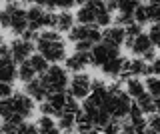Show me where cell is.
I'll return each mask as SVG.
<instances>
[{"label": "cell", "instance_id": "6da1fadb", "mask_svg": "<svg viewBox=\"0 0 160 134\" xmlns=\"http://www.w3.org/2000/svg\"><path fill=\"white\" fill-rule=\"evenodd\" d=\"M40 56L44 58L48 64H58L66 58V40L62 38V34L56 32L54 28H46L36 36V44Z\"/></svg>", "mask_w": 160, "mask_h": 134}, {"label": "cell", "instance_id": "7a4b0ae2", "mask_svg": "<svg viewBox=\"0 0 160 134\" xmlns=\"http://www.w3.org/2000/svg\"><path fill=\"white\" fill-rule=\"evenodd\" d=\"M130 104L132 102H130L128 94L124 92L118 84H114L112 88H108V94H106V98H104L102 108L108 112V116L112 118V120H122V118L128 116Z\"/></svg>", "mask_w": 160, "mask_h": 134}, {"label": "cell", "instance_id": "3957f363", "mask_svg": "<svg viewBox=\"0 0 160 134\" xmlns=\"http://www.w3.org/2000/svg\"><path fill=\"white\" fill-rule=\"evenodd\" d=\"M0 28H6L14 36H22L28 30L26 10L18 4H8L4 10H0Z\"/></svg>", "mask_w": 160, "mask_h": 134}, {"label": "cell", "instance_id": "277c9868", "mask_svg": "<svg viewBox=\"0 0 160 134\" xmlns=\"http://www.w3.org/2000/svg\"><path fill=\"white\" fill-rule=\"evenodd\" d=\"M42 82V86L46 88L48 94L52 92H64L68 88V70H64L62 66L54 64V66H48V70L38 78Z\"/></svg>", "mask_w": 160, "mask_h": 134}, {"label": "cell", "instance_id": "5b68a950", "mask_svg": "<svg viewBox=\"0 0 160 134\" xmlns=\"http://www.w3.org/2000/svg\"><path fill=\"white\" fill-rule=\"evenodd\" d=\"M92 92V78L86 72H78L68 80V96L74 100H86Z\"/></svg>", "mask_w": 160, "mask_h": 134}, {"label": "cell", "instance_id": "8992f818", "mask_svg": "<svg viewBox=\"0 0 160 134\" xmlns=\"http://www.w3.org/2000/svg\"><path fill=\"white\" fill-rule=\"evenodd\" d=\"M100 38H102V32H100L98 26H94V24H76V26H72V30L68 32V40L72 44L76 42H90V44H98Z\"/></svg>", "mask_w": 160, "mask_h": 134}, {"label": "cell", "instance_id": "52a82bcc", "mask_svg": "<svg viewBox=\"0 0 160 134\" xmlns=\"http://www.w3.org/2000/svg\"><path fill=\"white\" fill-rule=\"evenodd\" d=\"M126 46H128V50L132 54H136V58L152 60V58L156 56L152 42H150V38L144 32H140L138 36H134V38H126Z\"/></svg>", "mask_w": 160, "mask_h": 134}, {"label": "cell", "instance_id": "ba28073f", "mask_svg": "<svg viewBox=\"0 0 160 134\" xmlns=\"http://www.w3.org/2000/svg\"><path fill=\"white\" fill-rule=\"evenodd\" d=\"M26 20H28V28L32 32L38 30H46V28H52V20H54V14L46 12L44 8L38 6H30L26 10Z\"/></svg>", "mask_w": 160, "mask_h": 134}, {"label": "cell", "instance_id": "9c48e42d", "mask_svg": "<svg viewBox=\"0 0 160 134\" xmlns=\"http://www.w3.org/2000/svg\"><path fill=\"white\" fill-rule=\"evenodd\" d=\"M34 42L32 40H26V38L22 36H16L12 42L8 44V52H10V58H12L16 64L20 62H26L30 56L34 54Z\"/></svg>", "mask_w": 160, "mask_h": 134}, {"label": "cell", "instance_id": "30bf717a", "mask_svg": "<svg viewBox=\"0 0 160 134\" xmlns=\"http://www.w3.org/2000/svg\"><path fill=\"white\" fill-rule=\"evenodd\" d=\"M68 96L64 92H52L46 96V100H42L40 104V112L42 116H58V114L64 112V106H66Z\"/></svg>", "mask_w": 160, "mask_h": 134}, {"label": "cell", "instance_id": "8fae6325", "mask_svg": "<svg viewBox=\"0 0 160 134\" xmlns=\"http://www.w3.org/2000/svg\"><path fill=\"white\" fill-rule=\"evenodd\" d=\"M10 102H12V108H14V114L20 118V120H26L34 114V100L28 96L26 92H16L10 96Z\"/></svg>", "mask_w": 160, "mask_h": 134}, {"label": "cell", "instance_id": "7c38bea8", "mask_svg": "<svg viewBox=\"0 0 160 134\" xmlns=\"http://www.w3.org/2000/svg\"><path fill=\"white\" fill-rule=\"evenodd\" d=\"M118 50L112 46H108V44L100 42V44H94L92 50H90V62H92V66H102L104 62H108L110 58L118 56Z\"/></svg>", "mask_w": 160, "mask_h": 134}, {"label": "cell", "instance_id": "4fadbf2b", "mask_svg": "<svg viewBox=\"0 0 160 134\" xmlns=\"http://www.w3.org/2000/svg\"><path fill=\"white\" fill-rule=\"evenodd\" d=\"M100 40L104 44H108V46L120 50V48L126 44V32H124L122 26H108L106 30L102 32V38H100Z\"/></svg>", "mask_w": 160, "mask_h": 134}, {"label": "cell", "instance_id": "5bb4252c", "mask_svg": "<svg viewBox=\"0 0 160 134\" xmlns=\"http://www.w3.org/2000/svg\"><path fill=\"white\" fill-rule=\"evenodd\" d=\"M88 66H92V62H90V52H74L66 56V70L68 72H84Z\"/></svg>", "mask_w": 160, "mask_h": 134}, {"label": "cell", "instance_id": "9a60e30c", "mask_svg": "<svg viewBox=\"0 0 160 134\" xmlns=\"http://www.w3.org/2000/svg\"><path fill=\"white\" fill-rule=\"evenodd\" d=\"M148 74V64L144 58H126L124 60V70H122V76L126 78H140Z\"/></svg>", "mask_w": 160, "mask_h": 134}, {"label": "cell", "instance_id": "2e32d148", "mask_svg": "<svg viewBox=\"0 0 160 134\" xmlns=\"http://www.w3.org/2000/svg\"><path fill=\"white\" fill-rule=\"evenodd\" d=\"M18 78V66L10 56H0V82L12 84Z\"/></svg>", "mask_w": 160, "mask_h": 134}, {"label": "cell", "instance_id": "e0dca14e", "mask_svg": "<svg viewBox=\"0 0 160 134\" xmlns=\"http://www.w3.org/2000/svg\"><path fill=\"white\" fill-rule=\"evenodd\" d=\"M74 20H78V24H86V26H90V24L96 26V10H94V6H92L90 0H86L84 4H80Z\"/></svg>", "mask_w": 160, "mask_h": 134}, {"label": "cell", "instance_id": "ac0fdd59", "mask_svg": "<svg viewBox=\"0 0 160 134\" xmlns=\"http://www.w3.org/2000/svg\"><path fill=\"white\" fill-rule=\"evenodd\" d=\"M72 26H74V16L68 10H62V12L54 14L52 28L56 32H60V34H62V32H70V30H72Z\"/></svg>", "mask_w": 160, "mask_h": 134}, {"label": "cell", "instance_id": "d6986e66", "mask_svg": "<svg viewBox=\"0 0 160 134\" xmlns=\"http://www.w3.org/2000/svg\"><path fill=\"white\" fill-rule=\"evenodd\" d=\"M124 60L126 58H122L118 54V56H114V58H110L108 62H104L102 66V72L106 74V76H110V78H118V76H122V70H124Z\"/></svg>", "mask_w": 160, "mask_h": 134}, {"label": "cell", "instance_id": "ffe728a7", "mask_svg": "<svg viewBox=\"0 0 160 134\" xmlns=\"http://www.w3.org/2000/svg\"><path fill=\"white\" fill-rule=\"evenodd\" d=\"M24 92L28 94L32 100H36V102H42V100H46V96H48V92H46V88L42 86V82L40 80H30L26 82V86H24Z\"/></svg>", "mask_w": 160, "mask_h": 134}, {"label": "cell", "instance_id": "44dd1931", "mask_svg": "<svg viewBox=\"0 0 160 134\" xmlns=\"http://www.w3.org/2000/svg\"><path fill=\"white\" fill-rule=\"evenodd\" d=\"M124 92L128 94V98H134V100H138L142 94H146V88H144V82L140 80V78H126V82H124Z\"/></svg>", "mask_w": 160, "mask_h": 134}, {"label": "cell", "instance_id": "7402d4cb", "mask_svg": "<svg viewBox=\"0 0 160 134\" xmlns=\"http://www.w3.org/2000/svg\"><path fill=\"white\" fill-rule=\"evenodd\" d=\"M74 124H76V114H70V112L58 114L56 128H58L60 132H70V130H74Z\"/></svg>", "mask_w": 160, "mask_h": 134}, {"label": "cell", "instance_id": "603a6c76", "mask_svg": "<svg viewBox=\"0 0 160 134\" xmlns=\"http://www.w3.org/2000/svg\"><path fill=\"white\" fill-rule=\"evenodd\" d=\"M18 78H20V80H22L24 84L36 78V72L32 70V66H30V62H28V60L18 64Z\"/></svg>", "mask_w": 160, "mask_h": 134}, {"label": "cell", "instance_id": "cb8c5ba5", "mask_svg": "<svg viewBox=\"0 0 160 134\" xmlns=\"http://www.w3.org/2000/svg\"><path fill=\"white\" fill-rule=\"evenodd\" d=\"M144 88H146V94H150L152 98H160V78L158 76H148L144 80Z\"/></svg>", "mask_w": 160, "mask_h": 134}, {"label": "cell", "instance_id": "d4e9b609", "mask_svg": "<svg viewBox=\"0 0 160 134\" xmlns=\"http://www.w3.org/2000/svg\"><path fill=\"white\" fill-rule=\"evenodd\" d=\"M134 104L142 110V114H154V98L150 94H142Z\"/></svg>", "mask_w": 160, "mask_h": 134}, {"label": "cell", "instance_id": "484cf974", "mask_svg": "<svg viewBox=\"0 0 160 134\" xmlns=\"http://www.w3.org/2000/svg\"><path fill=\"white\" fill-rule=\"evenodd\" d=\"M28 62H30V66H32V70L36 72V74H40V76L48 70V62L44 60L40 54H32V56L28 58Z\"/></svg>", "mask_w": 160, "mask_h": 134}, {"label": "cell", "instance_id": "4316f807", "mask_svg": "<svg viewBox=\"0 0 160 134\" xmlns=\"http://www.w3.org/2000/svg\"><path fill=\"white\" fill-rule=\"evenodd\" d=\"M132 18H134V22L140 24V26H144V24H148V16H146V4H138L136 6V10H134L132 14Z\"/></svg>", "mask_w": 160, "mask_h": 134}, {"label": "cell", "instance_id": "83f0119b", "mask_svg": "<svg viewBox=\"0 0 160 134\" xmlns=\"http://www.w3.org/2000/svg\"><path fill=\"white\" fill-rule=\"evenodd\" d=\"M146 36L150 38V42H152L154 48H160V22H156V24L150 26V30L146 32Z\"/></svg>", "mask_w": 160, "mask_h": 134}, {"label": "cell", "instance_id": "f1b7e54d", "mask_svg": "<svg viewBox=\"0 0 160 134\" xmlns=\"http://www.w3.org/2000/svg\"><path fill=\"white\" fill-rule=\"evenodd\" d=\"M146 16H148V22H160V4H146Z\"/></svg>", "mask_w": 160, "mask_h": 134}, {"label": "cell", "instance_id": "f546056e", "mask_svg": "<svg viewBox=\"0 0 160 134\" xmlns=\"http://www.w3.org/2000/svg\"><path fill=\"white\" fill-rule=\"evenodd\" d=\"M76 4V0H48L46 6L48 8H58V10H68Z\"/></svg>", "mask_w": 160, "mask_h": 134}, {"label": "cell", "instance_id": "4dcf8cb0", "mask_svg": "<svg viewBox=\"0 0 160 134\" xmlns=\"http://www.w3.org/2000/svg\"><path fill=\"white\" fill-rule=\"evenodd\" d=\"M16 134H38V126L28 120H22L16 128Z\"/></svg>", "mask_w": 160, "mask_h": 134}, {"label": "cell", "instance_id": "1f68e13d", "mask_svg": "<svg viewBox=\"0 0 160 134\" xmlns=\"http://www.w3.org/2000/svg\"><path fill=\"white\" fill-rule=\"evenodd\" d=\"M36 126H38V132L40 130H50V128H56V120H54L52 116H40Z\"/></svg>", "mask_w": 160, "mask_h": 134}, {"label": "cell", "instance_id": "d6a6232c", "mask_svg": "<svg viewBox=\"0 0 160 134\" xmlns=\"http://www.w3.org/2000/svg\"><path fill=\"white\" fill-rule=\"evenodd\" d=\"M146 128L148 130H152V132H158L160 134V114H150L148 116V120H146Z\"/></svg>", "mask_w": 160, "mask_h": 134}, {"label": "cell", "instance_id": "836d02e7", "mask_svg": "<svg viewBox=\"0 0 160 134\" xmlns=\"http://www.w3.org/2000/svg\"><path fill=\"white\" fill-rule=\"evenodd\" d=\"M148 74L150 76H158L160 78V56H154L148 64Z\"/></svg>", "mask_w": 160, "mask_h": 134}, {"label": "cell", "instance_id": "e575fe53", "mask_svg": "<svg viewBox=\"0 0 160 134\" xmlns=\"http://www.w3.org/2000/svg\"><path fill=\"white\" fill-rule=\"evenodd\" d=\"M100 130H102V134H118L120 132V122L118 120H110L106 126H102Z\"/></svg>", "mask_w": 160, "mask_h": 134}, {"label": "cell", "instance_id": "d590c367", "mask_svg": "<svg viewBox=\"0 0 160 134\" xmlns=\"http://www.w3.org/2000/svg\"><path fill=\"white\" fill-rule=\"evenodd\" d=\"M16 128H18V124L0 122V134H16Z\"/></svg>", "mask_w": 160, "mask_h": 134}, {"label": "cell", "instance_id": "8d00e7d4", "mask_svg": "<svg viewBox=\"0 0 160 134\" xmlns=\"http://www.w3.org/2000/svg\"><path fill=\"white\" fill-rule=\"evenodd\" d=\"M12 84H6V82H0V100L2 98H10L12 96Z\"/></svg>", "mask_w": 160, "mask_h": 134}, {"label": "cell", "instance_id": "74e56055", "mask_svg": "<svg viewBox=\"0 0 160 134\" xmlns=\"http://www.w3.org/2000/svg\"><path fill=\"white\" fill-rule=\"evenodd\" d=\"M92 46H94V44H90V42H76V44H74V48H76L74 52H90Z\"/></svg>", "mask_w": 160, "mask_h": 134}, {"label": "cell", "instance_id": "f35d334b", "mask_svg": "<svg viewBox=\"0 0 160 134\" xmlns=\"http://www.w3.org/2000/svg\"><path fill=\"white\" fill-rule=\"evenodd\" d=\"M22 2L28 4V6H38V8H42V6H46L48 0H22Z\"/></svg>", "mask_w": 160, "mask_h": 134}, {"label": "cell", "instance_id": "ab89813d", "mask_svg": "<svg viewBox=\"0 0 160 134\" xmlns=\"http://www.w3.org/2000/svg\"><path fill=\"white\" fill-rule=\"evenodd\" d=\"M118 134H138V132L134 130L130 124H126V126H120V132H118Z\"/></svg>", "mask_w": 160, "mask_h": 134}, {"label": "cell", "instance_id": "60d3db41", "mask_svg": "<svg viewBox=\"0 0 160 134\" xmlns=\"http://www.w3.org/2000/svg\"><path fill=\"white\" fill-rule=\"evenodd\" d=\"M0 56H10V52H8V46L4 42H0Z\"/></svg>", "mask_w": 160, "mask_h": 134}, {"label": "cell", "instance_id": "b9f144b4", "mask_svg": "<svg viewBox=\"0 0 160 134\" xmlns=\"http://www.w3.org/2000/svg\"><path fill=\"white\" fill-rule=\"evenodd\" d=\"M38 134H62V132H60L58 128H50V130H40Z\"/></svg>", "mask_w": 160, "mask_h": 134}, {"label": "cell", "instance_id": "7bdbcfd3", "mask_svg": "<svg viewBox=\"0 0 160 134\" xmlns=\"http://www.w3.org/2000/svg\"><path fill=\"white\" fill-rule=\"evenodd\" d=\"M154 112L160 114V98H154Z\"/></svg>", "mask_w": 160, "mask_h": 134}, {"label": "cell", "instance_id": "ee69618b", "mask_svg": "<svg viewBox=\"0 0 160 134\" xmlns=\"http://www.w3.org/2000/svg\"><path fill=\"white\" fill-rule=\"evenodd\" d=\"M78 134H102V130H98V128L94 130V128H92V130H88V132H78Z\"/></svg>", "mask_w": 160, "mask_h": 134}, {"label": "cell", "instance_id": "f6af8a7d", "mask_svg": "<svg viewBox=\"0 0 160 134\" xmlns=\"http://www.w3.org/2000/svg\"><path fill=\"white\" fill-rule=\"evenodd\" d=\"M140 134H158V132H152V130H144V132H140Z\"/></svg>", "mask_w": 160, "mask_h": 134}, {"label": "cell", "instance_id": "bcb514c9", "mask_svg": "<svg viewBox=\"0 0 160 134\" xmlns=\"http://www.w3.org/2000/svg\"><path fill=\"white\" fill-rule=\"evenodd\" d=\"M2 2H6V4H14V0H2Z\"/></svg>", "mask_w": 160, "mask_h": 134}, {"label": "cell", "instance_id": "7dc6e473", "mask_svg": "<svg viewBox=\"0 0 160 134\" xmlns=\"http://www.w3.org/2000/svg\"><path fill=\"white\" fill-rule=\"evenodd\" d=\"M84 2H86V0H76V4H84Z\"/></svg>", "mask_w": 160, "mask_h": 134}]
</instances>
